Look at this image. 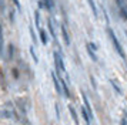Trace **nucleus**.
I'll return each instance as SVG.
<instances>
[{"label": "nucleus", "mask_w": 127, "mask_h": 125, "mask_svg": "<svg viewBox=\"0 0 127 125\" xmlns=\"http://www.w3.org/2000/svg\"><path fill=\"white\" fill-rule=\"evenodd\" d=\"M107 33H109V36H110V40L113 41V44H114V48L117 50V53L120 54V57L121 58H124V51H123V48H121V44L119 43V40H117V37H116V34H114V31L111 30V28H107Z\"/></svg>", "instance_id": "obj_1"}, {"label": "nucleus", "mask_w": 127, "mask_h": 125, "mask_svg": "<svg viewBox=\"0 0 127 125\" xmlns=\"http://www.w3.org/2000/svg\"><path fill=\"white\" fill-rule=\"evenodd\" d=\"M53 57H54V62H56V67H57V71L59 74L60 73H66V67H64V62H63V58L60 57L57 51L53 53Z\"/></svg>", "instance_id": "obj_2"}, {"label": "nucleus", "mask_w": 127, "mask_h": 125, "mask_svg": "<svg viewBox=\"0 0 127 125\" xmlns=\"http://www.w3.org/2000/svg\"><path fill=\"white\" fill-rule=\"evenodd\" d=\"M59 83H60V87H62V92L64 94V97H70V91H69V87H67V83L64 81L63 78H59Z\"/></svg>", "instance_id": "obj_3"}, {"label": "nucleus", "mask_w": 127, "mask_h": 125, "mask_svg": "<svg viewBox=\"0 0 127 125\" xmlns=\"http://www.w3.org/2000/svg\"><path fill=\"white\" fill-rule=\"evenodd\" d=\"M81 98H83V102H84V108H86V111L89 112L90 118H92L93 112H92V108H90V102H89V98H87V95L84 94V92H81Z\"/></svg>", "instance_id": "obj_4"}, {"label": "nucleus", "mask_w": 127, "mask_h": 125, "mask_svg": "<svg viewBox=\"0 0 127 125\" xmlns=\"http://www.w3.org/2000/svg\"><path fill=\"white\" fill-rule=\"evenodd\" d=\"M60 28H62V34H63L64 44L70 45V37H69V33H67V28H66V26H64V24H60Z\"/></svg>", "instance_id": "obj_5"}, {"label": "nucleus", "mask_w": 127, "mask_h": 125, "mask_svg": "<svg viewBox=\"0 0 127 125\" xmlns=\"http://www.w3.org/2000/svg\"><path fill=\"white\" fill-rule=\"evenodd\" d=\"M0 117L1 118H14L16 114L13 111H9V109H3V111H0Z\"/></svg>", "instance_id": "obj_6"}, {"label": "nucleus", "mask_w": 127, "mask_h": 125, "mask_svg": "<svg viewBox=\"0 0 127 125\" xmlns=\"http://www.w3.org/2000/svg\"><path fill=\"white\" fill-rule=\"evenodd\" d=\"M52 78H53V84H54V88L59 94H62V87H60V83H59V78L56 77V74L52 73Z\"/></svg>", "instance_id": "obj_7"}, {"label": "nucleus", "mask_w": 127, "mask_h": 125, "mask_svg": "<svg viewBox=\"0 0 127 125\" xmlns=\"http://www.w3.org/2000/svg\"><path fill=\"white\" fill-rule=\"evenodd\" d=\"M81 117H83V119L87 122V125H90L92 118H90V115H89V112L86 111V108H84V107H81Z\"/></svg>", "instance_id": "obj_8"}, {"label": "nucleus", "mask_w": 127, "mask_h": 125, "mask_svg": "<svg viewBox=\"0 0 127 125\" xmlns=\"http://www.w3.org/2000/svg\"><path fill=\"white\" fill-rule=\"evenodd\" d=\"M69 111H70V114H71V117H73V121H74V124L76 125H79V118H77V114H76V109L71 105L69 107Z\"/></svg>", "instance_id": "obj_9"}, {"label": "nucleus", "mask_w": 127, "mask_h": 125, "mask_svg": "<svg viewBox=\"0 0 127 125\" xmlns=\"http://www.w3.org/2000/svg\"><path fill=\"white\" fill-rule=\"evenodd\" d=\"M47 27H49V31H50V34H52V37H53L54 40H56V33H54V27H53L52 20H50V19L47 20Z\"/></svg>", "instance_id": "obj_10"}, {"label": "nucleus", "mask_w": 127, "mask_h": 125, "mask_svg": "<svg viewBox=\"0 0 127 125\" xmlns=\"http://www.w3.org/2000/svg\"><path fill=\"white\" fill-rule=\"evenodd\" d=\"M40 40H41V44H44V45L47 44V34H46V31L41 30V28H40Z\"/></svg>", "instance_id": "obj_11"}, {"label": "nucleus", "mask_w": 127, "mask_h": 125, "mask_svg": "<svg viewBox=\"0 0 127 125\" xmlns=\"http://www.w3.org/2000/svg\"><path fill=\"white\" fill-rule=\"evenodd\" d=\"M89 1V4H90V7H92V11L94 16H97V7H96V3H94V0H87Z\"/></svg>", "instance_id": "obj_12"}, {"label": "nucleus", "mask_w": 127, "mask_h": 125, "mask_svg": "<svg viewBox=\"0 0 127 125\" xmlns=\"http://www.w3.org/2000/svg\"><path fill=\"white\" fill-rule=\"evenodd\" d=\"M34 23H36V26H37V27L40 26V11H39V10L34 11Z\"/></svg>", "instance_id": "obj_13"}, {"label": "nucleus", "mask_w": 127, "mask_h": 125, "mask_svg": "<svg viewBox=\"0 0 127 125\" xmlns=\"http://www.w3.org/2000/svg\"><path fill=\"white\" fill-rule=\"evenodd\" d=\"M44 7L47 10H53V0H44Z\"/></svg>", "instance_id": "obj_14"}, {"label": "nucleus", "mask_w": 127, "mask_h": 125, "mask_svg": "<svg viewBox=\"0 0 127 125\" xmlns=\"http://www.w3.org/2000/svg\"><path fill=\"white\" fill-rule=\"evenodd\" d=\"M3 53V30H1V26H0V54Z\"/></svg>", "instance_id": "obj_15"}, {"label": "nucleus", "mask_w": 127, "mask_h": 125, "mask_svg": "<svg viewBox=\"0 0 127 125\" xmlns=\"http://www.w3.org/2000/svg\"><path fill=\"white\" fill-rule=\"evenodd\" d=\"M13 51H14V45L9 44V60H13Z\"/></svg>", "instance_id": "obj_16"}, {"label": "nucleus", "mask_w": 127, "mask_h": 125, "mask_svg": "<svg viewBox=\"0 0 127 125\" xmlns=\"http://www.w3.org/2000/svg\"><path fill=\"white\" fill-rule=\"evenodd\" d=\"M87 53H89V54H90V57H92L93 60H94V61H96V60H97V57H96V54H94V53H93V48H90V47H89V45H87Z\"/></svg>", "instance_id": "obj_17"}, {"label": "nucleus", "mask_w": 127, "mask_h": 125, "mask_svg": "<svg viewBox=\"0 0 127 125\" xmlns=\"http://www.w3.org/2000/svg\"><path fill=\"white\" fill-rule=\"evenodd\" d=\"M30 53H32V57H33V60H34V62H39V58H37V56H36L34 48H33V47H30Z\"/></svg>", "instance_id": "obj_18"}, {"label": "nucleus", "mask_w": 127, "mask_h": 125, "mask_svg": "<svg viewBox=\"0 0 127 125\" xmlns=\"http://www.w3.org/2000/svg\"><path fill=\"white\" fill-rule=\"evenodd\" d=\"M110 83H111V85H113V87H114V90L117 91V92H119V94H121V90H120V88H119V85L116 84V81H113V80H111V81H110Z\"/></svg>", "instance_id": "obj_19"}, {"label": "nucleus", "mask_w": 127, "mask_h": 125, "mask_svg": "<svg viewBox=\"0 0 127 125\" xmlns=\"http://www.w3.org/2000/svg\"><path fill=\"white\" fill-rule=\"evenodd\" d=\"M30 34H32V40H33V41H34V43H36V41H37V40H36L34 31H33V28H32V27H30Z\"/></svg>", "instance_id": "obj_20"}, {"label": "nucleus", "mask_w": 127, "mask_h": 125, "mask_svg": "<svg viewBox=\"0 0 127 125\" xmlns=\"http://www.w3.org/2000/svg\"><path fill=\"white\" fill-rule=\"evenodd\" d=\"M13 1L16 3V7H17L19 10H20V9H22V6H20V3H19V0H13Z\"/></svg>", "instance_id": "obj_21"}, {"label": "nucleus", "mask_w": 127, "mask_h": 125, "mask_svg": "<svg viewBox=\"0 0 127 125\" xmlns=\"http://www.w3.org/2000/svg\"><path fill=\"white\" fill-rule=\"evenodd\" d=\"M121 125H126V119H124V118L121 119Z\"/></svg>", "instance_id": "obj_22"}]
</instances>
